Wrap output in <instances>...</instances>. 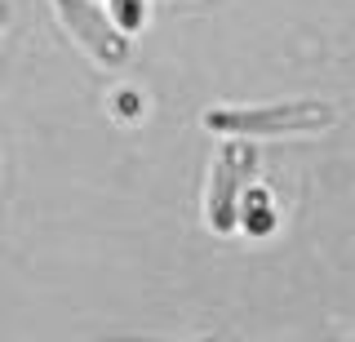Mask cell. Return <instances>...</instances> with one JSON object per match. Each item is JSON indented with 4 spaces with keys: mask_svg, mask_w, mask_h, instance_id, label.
Returning <instances> with one entry per match:
<instances>
[{
    "mask_svg": "<svg viewBox=\"0 0 355 342\" xmlns=\"http://www.w3.org/2000/svg\"><path fill=\"white\" fill-rule=\"evenodd\" d=\"M338 120V107L329 98H280V103H253V107H209L200 125L218 138H311L324 134Z\"/></svg>",
    "mask_w": 355,
    "mask_h": 342,
    "instance_id": "1",
    "label": "cell"
},
{
    "mask_svg": "<svg viewBox=\"0 0 355 342\" xmlns=\"http://www.w3.org/2000/svg\"><path fill=\"white\" fill-rule=\"evenodd\" d=\"M258 178V147L253 138H222V147L209 160L205 182V227L214 236H231L240 227V200Z\"/></svg>",
    "mask_w": 355,
    "mask_h": 342,
    "instance_id": "2",
    "label": "cell"
},
{
    "mask_svg": "<svg viewBox=\"0 0 355 342\" xmlns=\"http://www.w3.org/2000/svg\"><path fill=\"white\" fill-rule=\"evenodd\" d=\"M53 14L71 36V45H80L85 58H94L98 67H125L129 62V31L111 23V14L98 0H53Z\"/></svg>",
    "mask_w": 355,
    "mask_h": 342,
    "instance_id": "3",
    "label": "cell"
},
{
    "mask_svg": "<svg viewBox=\"0 0 355 342\" xmlns=\"http://www.w3.org/2000/svg\"><path fill=\"white\" fill-rule=\"evenodd\" d=\"M240 227H249V231H271L275 227V209H271V196L258 191V187H249L244 191V200H240Z\"/></svg>",
    "mask_w": 355,
    "mask_h": 342,
    "instance_id": "4",
    "label": "cell"
},
{
    "mask_svg": "<svg viewBox=\"0 0 355 342\" xmlns=\"http://www.w3.org/2000/svg\"><path fill=\"white\" fill-rule=\"evenodd\" d=\"M107 14L120 31H138L147 23V0H107Z\"/></svg>",
    "mask_w": 355,
    "mask_h": 342,
    "instance_id": "5",
    "label": "cell"
}]
</instances>
